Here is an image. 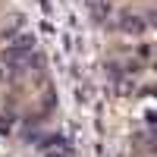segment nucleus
I'll return each mask as SVG.
<instances>
[{"label": "nucleus", "mask_w": 157, "mask_h": 157, "mask_svg": "<svg viewBox=\"0 0 157 157\" xmlns=\"http://www.w3.org/2000/svg\"><path fill=\"white\" fill-rule=\"evenodd\" d=\"M145 19H138V16H123V32H132V35H141L145 32Z\"/></svg>", "instance_id": "1"}, {"label": "nucleus", "mask_w": 157, "mask_h": 157, "mask_svg": "<svg viewBox=\"0 0 157 157\" xmlns=\"http://www.w3.org/2000/svg\"><path fill=\"white\" fill-rule=\"evenodd\" d=\"M13 47H16L19 54H25L29 47H35V38H32V35H19V38H16V44H13Z\"/></svg>", "instance_id": "2"}]
</instances>
